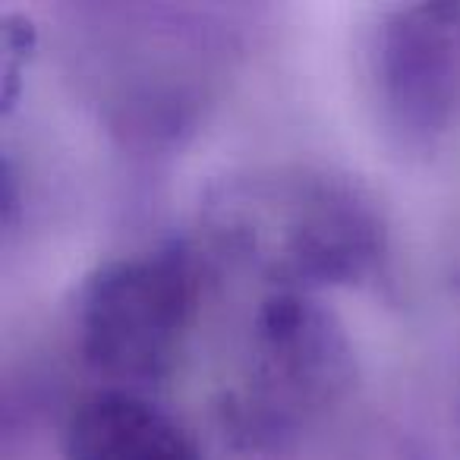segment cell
I'll use <instances>...</instances> for the list:
<instances>
[{
	"instance_id": "6da1fadb",
	"label": "cell",
	"mask_w": 460,
	"mask_h": 460,
	"mask_svg": "<svg viewBox=\"0 0 460 460\" xmlns=\"http://www.w3.org/2000/svg\"><path fill=\"white\" fill-rule=\"evenodd\" d=\"M199 224L224 259L294 294L366 284L391 252L376 192L353 173L306 161L215 177L199 196Z\"/></svg>"
},
{
	"instance_id": "7a4b0ae2",
	"label": "cell",
	"mask_w": 460,
	"mask_h": 460,
	"mask_svg": "<svg viewBox=\"0 0 460 460\" xmlns=\"http://www.w3.org/2000/svg\"><path fill=\"white\" fill-rule=\"evenodd\" d=\"M350 332L315 294L269 290L246 328L234 382L217 397L224 438L250 454H281L353 394Z\"/></svg>"
},
{
	"instance_id": "3957f363",
	"label": "cell",
	"mask_w": 460,
	"mask_h": 460,
	"mask_svg": "<svg viewBox=\"0 0 460 460\" xmlns=\"http://www.w3.org/2000/svg\"><path fill=\"white\" fill-rule=\"evenodd\" d=\"M199 306V275L180 243L102 262L73 303V338L83 363L117 388L171 376Z\"/></svg>"
},
{
	"instance_id": "277c9868",
	"label": "cell",
	"mask_w": 460,
	"mask_h": 460,
	"mask_svg": "<svg viewBox=\"0 0 460 460\" xmlns=\"http://www.w3.org/2000/svg\"><path fill=\"white\" fill-rule=\"evenodd\" d=\"M376 123L407 158L441 152L460 127V0L378 10L366 39Z\"/></svg>"
},
{
	"instance_id": "5b68a950",
	"label": "cell",
	"mask_w": 460,
	"mask_h": 460,
	"mask_svg": "<svg viewBox=\"0 0 460 460\" xmlns=\"http://www.w3.org/2000/svg\"><path fill=\"white\" fill-rule=\"evenodd\" d=\"M64 460H202L192 435L142 391L104 385L64 422Z\"/></svg>"
},
{
	"instance_id": "8992f818",
	"label": "cell",
	"mask_w": 460,
	"mask_h": 460,
	"mask_svg": "<svg viewBox=\"0 0 460 460\" xmlns=\"http://www.w3.org/2000/svg\"><path fill=\"white\" fill-rule=\"evenodd\" d=\"M35 48V29L22 16H4V111H10L20 98V85L26 76L29 58Z\"/></svg>"
}]
</instances>
